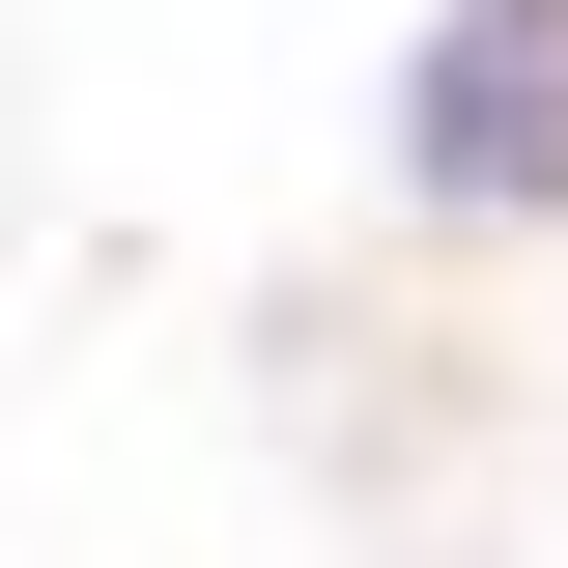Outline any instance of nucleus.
Returning a JSON list of instances; mask_svg holds the SVG:
<instances>
[{"label":"nucleus","instance_id":"f257e3e1","mask_svg":"<svg viewBox=\"0 0 568 568\" xmlns=\"http://www.w3.org/2000/svg\"><path fill=\"white\" fill-rule=\"evenodd\" d=\"M369 142H398L426 227H568V0H426Z\"/></svg>","mask_w":568,"mask_h":568}]
</instances>
